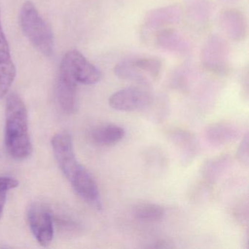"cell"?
<instances>
[{
    "mask_svg": "<svg viewBox=\"0 0 249 249\" xmlns=\"http://www.w3.org/2000/svg\"><path fill=\"white\" fill-rule=\"evenodd\" d=\"M5 117L7 150L13 158L24 160L33 150L29 134L28 113L24 102L15 93L8 96Z\"/></svg>",
    "mask_w": 249,
    "mask_h": 249,
    "instance_id": "1",
    "label": "cell"
},
{
    "mask_svg": "<svg viewBox=\"0 0 249 249\" xmlns=\"http://www.w3.org/2000/svg\"><path fill=\"white\" fill-rule=\"evenodd\" d=\"M19 20L23 33L33 46L46 56H51L53 50V33L33 2L24 3Z\"/></svg>",
    "mask_w": 249,
    "mask_h": 249,
    "instance_id": "2",
    "label": "cell"
},
{
    "mask_svg": "<svg viewBox=\"0 0 249 249\" xmlns=\"http://www.w3.org/2000/svg\"><path fill=\"white\" fill-rule=\"evenodd\" d=\"M161 70L160 61L151 58L128 59L116 65L114 71L121 79L134 81L142 87L149 85Z\"/></svg>",
    "mask_w": 249,
    "mask_h": 249,
    "instance_id": "3",
    "label": "cell"
},
{
    "mask_svg": "<svg viewBox=\"0 0 249 249\" xmlns=\"http://www.w3.org/2000/svg\"><path fill=\"white\" fill-rule=\"evenodd\" d=\"M52 143L59 167L72 184L86 169L75 157L72 138L68 132H59L53 137Z\"/></svg>",
    "mask_w": 249,
    "mask_h": 249,
    "instance_id": "4",
    "label": "cell"
},
{
    "mask_svg": "<svg viewBox=\"0 0 249 249\" xmlns=\"http://www.w3.org/2000/svg\"><path fill=\"white\" fill-rule=\"evenodd\" d=\"M60 71L66 72L76 83L92 85L101 79V72L77 50L67 52L61 62Z\"/></svg>",
    "mask_w": 249,
    "mask_h": 249,
    "instance_id": "5",
    "label": "cell"
},
{
    "mask_svg": "<svg viewBox=\"0 0 249 249\" xmlns=\"http://www.w3.org/2000/svg\"><path fill=\"white\" fill-rule=\"evenodd\" d=\"M154 103V98L143 87H129L116 91L109 98L112 108L120 111L147 110Z\"/></svg>",
    "mask_w": 249,
    "mask_h": 249,
    "instance_id": "6",
    "label": "cell"
},
{
    "mask_svg": "<svg viewBox=\"0 0 249 249\" xmlns=\"http://www.w3.org/2000/svg\"><path fill=\"white\" fill-rule=\"evenodd\" d=\"M30 229L38 243L49 246L53 237V221L49 210L40 203H34L29 208Z\"/></svg>",
    "mask_w": 249,
    "mask_h": 249,
    "instance_id": "7",
    "label": "cell"
},
{
    "mask_svg": "<svg viewBox=\"0 0 249 249\" xmlns=\"http://www.w3.org/2000/svg\"><path fill=\"white\" fill-rule=\"evenodd\" d=\"M172 142L180 150V160L184 166L189 165L197 155L199 145L194 134L182 129H173L168 133Z\"/></svg>",
    "mask_w": 249,
    "mask_h": 249,
    "instance_id": "8",
    "label": "cell"
},
{
    "mask_svg": "<svg viewBox=\"0 0 249 249\" xmlns=\"http://www.w3.org/2000/svg\"><path fill=\"white\" fill-rule=\"evenodd\" d=\"M76 84L66 72L59 70L56 96L61 108L68 114H72L77 109Z\"/></svg>",
    "mask_w": 249,
    "mask_h": 249,
    "instance_id": "9",
    "label": "cell"
},
{
    "mask_svg": "<svg viewBox=\"0 0 249 249\" xmlns=\"http://www.w3.org/2000/svg\"><path fill=\"white\" fill-rule=\"evenodd\" d=\"M240 135L238 126L230 122H216L207 126L205 138L213 146L227 145L237 139Z\"/></svg>",
    "mask_w": 249,
    "mask_h": 249,
    "instance_id": "10",
    "label": "cell"
},
{
    "mask_svg": "<svg viewBox=\"0 0 249 249\" xmlns=\"http://www.w3.org/2000/svg\"><path fill=\"white\" fill-rule=\"evenodd\" d=\"M125 130L116 124H106L98 126L93 130L91 138L97 145L110 146L116 145L123 140Z\"/></svg>",
    "mask_w": 249,
    "mask_h": 249,
    "instance_id": "11",
    "label": "cell"
},
{
    "mask_svg": "<svg viewBox=\"0 0 249 249\" xmlns=\"http://www.w3.org/2000/svg\"><path fill=\"white\" fill-rule=\"evenodd\" d=\"M133 216L138 221L145 223H157L164 218V208L153 202H141L134 207Z\"/></svg>",
    "mask_w": 249,
    "mask_h": 249,
    "instance_id": "12",
    "label": "cell"
},
{
    "mask_svg": "<svg viewBox=\"0 0 249 249\" xmlns=\"http://www.w3.org/2000/svg\"><path fill=\"white\" fill-rule=\"evenodd\" d=\"M230 157L227 155L221 156V157L208 160L202 166V176L207 181L213 183L224 173V170L230 164Z\"/></svg>",
    "mask_w": 249,
    "mask_h": 249,
    "instance_id": "13",
    "label": "cell"
},
{
    "mask_svg": "<svg viewBox=\"0 0 249 249\" xmlns=\"http://www.w3.org/2000/svg\"><path fill=\"white\" fill-rule=\"evenodd\" d=\"M17 75V69L12 59L0 61V99L8 93Z\"/></svg>",
    "mask_w": 249,
    "mask_h": 249,
    "instance_id": "14",
    "label": "cell"
},
{
    "mask_svg": "<svg viewBox=\"0 0 249 249\" xmlns=\"http://www.w3.org/2000/svg\"><path fill=\"white\" fill-rule=\"evenodd\" d=\"M145 162L147 168L153 173H161L166 167L165 157L160 151L156 149L150 150L145 155Z\"/></svg>",
    "mask_w": 249,
    "mask_h": 249,
    "instance_id": "15",
    "label": "cell"
},
{
    "mask_svg": "<svg viewBox=\"0 0 249 249\" xmlns=\"http://www.w3.org/2000/svg\"><path fill=\"white\" fill-rule=\"evenodd\" d=\"M237 160L243 165L247 166L249 161V134L246 133L239 146L237 152Z\"/></svg>",
    "mask_w": 249,
    "mask_h": 249,
    "instance_id": "16",
    "label": "cell"
},
{
    "mask_svg": "<svg viewBox=\"0 0 249 249\" xmlns=\"http://www.w3.org/2000/svg\"><path fill=\"white\" fill-rule=\"evenodd\" d=\"M9 59H11V52H10L8 40L2 30L1 14H0V61L7 60Z\"/></svg>",
    "mask_w": 249,
    "mask_h": 249,
    "instance_id": "17",
    "label": "cell"
},
{
    "mask_svg": "<svg viewBox=\"0 0 249 249\" xmlns=\"http://www.w3.org/2000/svg\"><path fill=\"white\" fill-rule=\"evenodd\" d=\"M18 186V180L11 177H0V192H5Z\"/></svg>",
    "mask_w": 249,
    "mask_h": 249,
    "instance_id": "18",
    "label": "cell"
},
{
    "mask_svg": "<svg viewBox=\"0 0 249 249\" xmlns=\"http://www.w3.org/2000/svg\"><path fill=\"white\" fill-rule=\"evenodd\" d=\"M235 215L237 218H238L239 221H241L244 223L246 221L248 222V217H249V205H248V201L246 202H243V204L237 205L235 208Z\"/></svg>",
    "mask_w": 249,
    "mask_h": 249,
    "instance_id": "19",
    "label": "cell"
},
{
    "mask_svg": "<svg viewBox=\"0 0 249 249\" xmlns=\"http://www.w3.org/2000/svg\"><path fill=\"white\" fill-rule=\"evenodd\" d=\"M6 201V194L5 192H0V219L2 218Z\"/></svg>",
    "mask_w": 249,
    "mask_h": 249,
    "instance_id": "20",
    "label": "cell"
}]
</instances>
